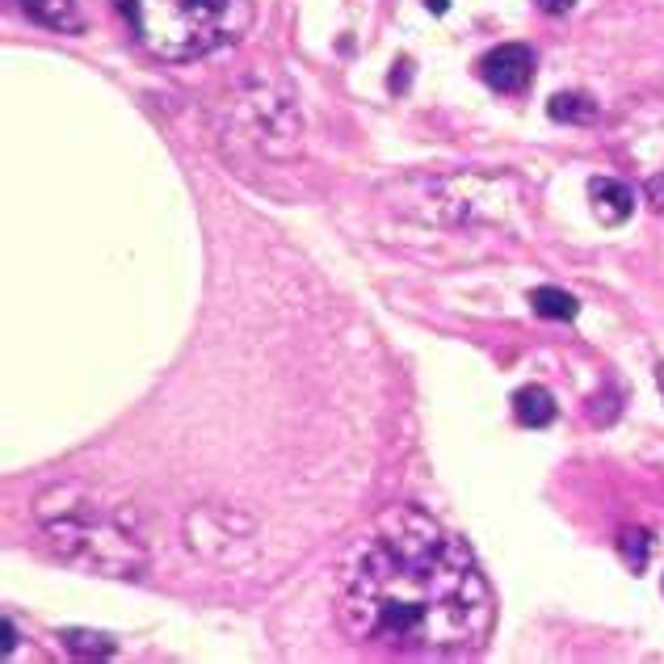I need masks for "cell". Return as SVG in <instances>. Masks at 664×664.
I'll use <instances>...</instances> for the list:
<instances>
[{
  "instance_id": "obj_1",
  "label": "cell",
  "mask_w": 664,
  "mask_h": 664,
  "mask_svg": "<svg viewBox=\"0 0 664 664\" xmlns=\"http://www.w3.org/2000/svg\"><path fill=\"white\" fill-rule=\"evenodd\" d=\"M336 618L361 643L463 656L493 631V589L454 530L416 505H395L341 559Z\"/></svg>"
},
{
  "instance_id": "obj_2",
  "label": "cell",
  "mask_w": 664,
  "mask_h": 664,
  "mask_svg": "<svg viewBox=\"0 0 664 664\" xmlns=\"http://www.w3.org/2000/svg\"><path fill=\"white\" fill-rule=\"evenodd\" d=\"M34 513L51 552L76 568L102 577H135L147 568V547L139 538L131 509L84 484H59L43 493Z\"/></svg>"
},
{
  "instance_id": "obj_3",
  "label": "cell",
  "mask_w": 664,
  "mask_h": 664,
  "mask_svg": "<svg viewBox=\"0 0 664 664\" xmlns=\"http://www.w3.org/2000/svg\"><path fill=\"white\" fill-rule=\"evenodd\" d=\"M135 38L156 59L190 63L249 34L252 0H118Z\"/></svg>"
},
{
  "instance_id": "obj_4",
  "label": "cell",
  "mask_w": 664,
  "mask_h": 664,
  "mask_svg": "<svg viewBox=\"0 0 664 664\" xmlns=\"http://www.w3.org/2000/svg\"><path fill=\"white\" fill-rule=\"evenodd\" d=\"M232 131L270 161H290L304 147V118L295 88L274 72H252L223 102Z\"/></svg>"
},
{
  "instance_id": "obj_5",
  "label": "cell",
  "mask_w": 664,
  "mask_h": 664,
  "mask_svg": "<svg viewBox=\"0 0 664 664\" xmlns=\"http://www.w3.org/2000/svg\"><path fill=\"white\" fill-rule=\"evenodd\" d=\"M479 76L493 84L497 93L513 97V93H522L530 84V76H534V51L522 47V43H505V47H497V51L484 56Z\"/></svg>"
},
{
  "instance_id": "obj_6",
  "label": "cell",
  "mask_w": 664,
  "mask_h": 664,
  "mask_svg": "<svg viewBox=\"0 0 664 664\" xmlns=\"http://www.w3.org/2000/svg\"><path fill=\"white\" fill-rule=\"evenodd\" d=\"M13 4L43 29H56V34H81L84 29V13L76 0H13Z\"/></svg>"
},
{
  "instance_id": "obj_7",
  "label": "cell",
  "mask_w": 664,
  "mask_h": 664,
  "mask_svg": "<svg viewBox=\"0 0 664 664\" xmlns=\"http://www.w3.org/2000/svg\"><path fill=\"white\" fill-rule=\"evenodd\" d=\"M589 198H593V215L602 223H609V227L631 220V211H636L631 186L618 181V177H593V181H589Z\"/></svg>"
},
{
  "instance_id": "obj_8",
  "label": "cell",
  "mask_w": 664,
  "mask_h": 664,
  "mask_svg": "<svg viewBox=\"0 0 664 664\" xmlns=\"http://www.w3.org/2000/svg\"><path fill=\"white\" fill-rule=\"evenodd\" d=\"M513 413H518V420L522 425H530V429H547L555 420V395L547 388H522L518 395H513Z\"/></svg>"
},
{
  "instance_id": "obj_9",
  "label": "cell",
  "mask_w": 664,
  "mask_h": 664,
  "mask_svg": "<svg viewBox=\"0 0 664 664\" xmlns=\"http://www.w3.org/2000/svg\"><path fill=\"white\" fill-rule=\"evenodd\" d=\"M530 307H534L543 320H577V311H581V304H577L568 290H559V286L530 290Z\"/></svg>"
},
{
  "instance_id": "obj_10",
  "label": "cell",
  "mask_w": 664,
  "mask_h": 664,
  "mask_svg": "<svg viewBox=\"0 0 664 664\" xmlns=\"http://www.w3.org/2000/svg\"><path fill=\"white\" fill-rule=\"evenodd\" d=\"M547 114H552L555 122H577V127H584V122L597 118V106H593V97H584V93H555Z\"/></svg>"
},
{
  "instance_id": "obj_11",
  "label": "cell",
  "mask_w": 664,
  "mask_h": 664,
  "mask_svg": "<svg viewBox=\"0 0 664 664\" xmlns=\"http://www.w3.org/2000/svg\"><path fill=\"white\" fill-rule=\"evenodd\" d=\"M618 552H622V559H627L631 572H643V568H648V552H652L648 530H627V534L618 538Z\"/></svg>"
},
{
  "instance_id": "obj_12",
  "label": "cell",
  "mask_w": 664,
  "mask_h": 664,
  "mask_svg": "<svg viewBox=\"0 0 664 664\" xmlns=\"http://www.w3.org/2000/svg\"><path fill=\"white\" fill-rule=\"evenodd\" d=\"M63 643H68V652H76V656H110L114 643L106 636H93V631H63Z\"/></svg>"
},
{
  "instance_id": "obj_13",
  "label": "cell",
  "mask_w": 664,
  "mask_h": 664,
  "mask_svg": "<svg viewBox=\"0 0 664 664\" xmlns=\"http://www.w3.org/2000/svg\"><path fill=\"white\" fill-rule=\"evenodd\" d=\"M13 648H17V627L13 618H4V656H13Z\"/></svg>"
},
{
  "instance_id": "obj_14",
  "label": "cell",
  "mask_w": 664,
  "mask_h": 664,
  "mask_svg": "<svg viewBox=\"0 0 664 664\" xmlns=\"http://www.w3.org/2000/svg\"><path fill=\"white\" fill-rule=\"evenodd\" d=\"M572 4H577V0H538V9H543V13H568Z\"/></svg>"
},
{
  "instance_id": "obj_15",
  "label": "cell",
  "mask_w": 664,
  "mask_h": 664,
  "mask_svg": "<svg viewBox=\"0 0 664 664\" xmlns=\"http://www.w3.org/2000/svg\"><path fill=\"white\" fill-rule=\"evenodd\" d=\"M429 9H434V13H446V0H429Z\"/></svg>"
},
{
  "instance_id": "obj_16",
  "label": "cell",
  "mask_w": 664,
  "mask_h": 664,
  "mask_svg": "<svg viewBox=\"0 0 664 664\" xmlns=\"http://www.w3.org/2000/svg\"><path fill=\"white\" fill-rule=\"evenodd\" d=\"M656 383H661V391H664V366L656 370Z\"/></svg>"
}]
</instances>
